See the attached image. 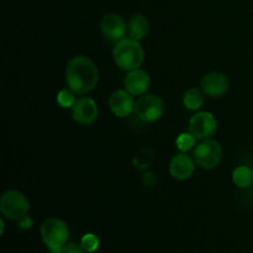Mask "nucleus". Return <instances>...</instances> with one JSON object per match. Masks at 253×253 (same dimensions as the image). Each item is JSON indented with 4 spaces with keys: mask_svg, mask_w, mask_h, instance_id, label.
Here are the masks:
<instances>
[{
    "mask_svg": "<svg viewBox=\"0 0 253 253\" xmlns=\"http://www.w3.org/2000/svg\"><path fill=\"white\" fill-rule=\"evenodd\" d=\"M99 245H100V242H99L98 236L94 234H85L81 240L82 249H83L86 253L96 251Z\"/></svg>",
    "mask_w": 253,
    "mask_h": 253,
    "instance_id": "aec40b11",
    "label": "nucleus"
},
{
    "mask_svg": "<svg viewBox=\"0 0 253 253\" xmlns=\"http://www.w3.org/2000/svg\"><path fill=\"white\" fill-rule=\"evenodd\" d=\"M193 158L195 163L203 169H212L217 167L222 160L221 145L211 138L203 140L195 147Z\"/></svg>",
    "mask_w": 253,
    "mask_h": 253,
    "instance_id": "39448f33",
    "label": "nucleus"
},
{
    "mask_svg": "<svg viewBox=\"0 0 253 253\" xmlns=\"http://www.w3.org/2000/svg\"><path fill=\"white\" fill-rule=\"evenodd\" d=\"M127 24L125 19L119 14L104 15L100 21V31L110 41H119L125 37L127 31Z\"/></svg>",
    "mask_w": 253,
    "mask_h": 253,
    "instance_id": "9d476101",
    "label": "nucleus"
},
{
    "mask_svg": "<svg viewBox=\"0 0 253 253\" xmlns=\"http://www.w3.org/2000/svg\"><path fill=\"white\" fill-rule=\"evenodd\" d=\"M72 118L77 124L90 125L98 119L99 108L95 100L89 96H81L71 108Z\"/></svg>",
    "mask_w": 253,
    "mask_h": 253,
    "instance_id": "6e6552de",
    "label": "nucleus"
},
{
    "mask_svg": "<svg viewBox=\"0 0 253 253\" xmlns=\"http://www.w3.org/2000/svg\"><path fill=\"white\" fill-rule=\"evenodd\" d=\"M0 224H1V235L2 234H4V226H5V225H4V220H0Z\"/></svg>",
    "mask_w": 253,
    "mask_h": 253,
    "instance_id": "b1692460",
    "label": "nucleus"
},
{
    "mask_svg": "<svg viewBox=\"0 0 253 253\" xmlns=\"http://www.w3.org/2000/svg\"><path fill=\"white\" fill-rule=\"evenodd\" d=\"M31 226H32V219L29 216V215H26V216H24L22 219L19 220L20 229L27 230V229H30Z\"/></svg>",
    "mask_w": 253,
    "mask_h": 253,
    "instance_id": "5701e85b",
    "label": "nucleus"
},
{
    "mask_svg": "<svg viewBox=\"0 0 253 253\" xmlns=\"http://www.w3.org/2000/svg\"><path fill=\"white\" fill-rule=\"evenodd\" d=\"M232 182L242 189L250 188L253 183V170L247 166H240L232 172Z\"/></svg>",
    "mask_w": 253,
    "mask_h": 253,
    "instance_id": "dca6fc26",
    "label": "nucleus"
},
{
    "mask_svg": "<svg viewBox=\"0 0 253 253\" xmlns=\"http://www.w3.org/2000/svg\"><path fill=\"white\" fill-rule=\"evenodd\" d=\"M195 161L190 156H188L185 152H179L175 156H173L169 162V174L174 179L187 180L193 175L195 169Z\"/></svg>",
    "mask_w": 253,
    "mask_h": 253,
    "instance_id": "ddd939ff",
    "label": "nucleus"
},
{
    "mask_svg": "<svg viewBox=\"0 0 253 253\" xmlns=\"http://www.w3.org/2000/svg\"><path fill=\"white\" fill-rule=\"evenodd\" d=\"M156 182H157V179H156V175L155 173L152 172H145L142 175V183L145 187H155Z\"/></svg>",
    "mask_w": 253,
    "mask_h": 253,
    "instance_id": "4be33fe9",
    "label": "nucleus"
},
{
    "mask_svg": "<svg viewBox=\"0 0 253 253\" xmlns=\"http://www.w3.org/2000/svg\"><path fill=\"white\" fill-rule=\"evenodd\" d=\"M200 89L205 95L219 98L225 95L230 89V81L222 72H210L202 78Z\"/></svg>",
    "mask_w": 253,
    "mask_h": 253,
    "instance_id": "1a4fd4ad",
    "label": "nucleus"
},
{
    "mask_svg": "<svg viewBox=\"0 0 253 253\" xmlns=\"http://www.w3.org/2000/svg\"><path fill=\"white\" fill-rule=\"evenodd\" d=\"M153 161V151L150 147H142L133 157V165L138 169H147Z\"/></svg>",
    "mask_w": 253,
    "mask_h": 253,
    "instance_id": "f3484780",
    "label": "nucleus"
},
{
    "mask_svg": "<svg viewBox=\"0 0 253 253\" xmlns=\"http://www.w3.org/2000/svg\"><path fill=\"white\" fill-rule=\"evenodd\" d=\"M135 103L132 94L126 89H119L111 93L109 98V108L111 113L119 118H126L135 111Z\"/></svg>",
    "mask_w": 253,
    "mask_h": 253,
    "instance_id": "9b49d317",
    "label": "nucleus"
},
{
    "mask_svg": "<svg viewBox=\"0 0 253 253\" xmlns=\"http://www.w3.org/2000/svg\"><path fill=\"white\" fill-rule=\"evenodd\" d=\"M98 82V67L89 57L76 56L69 59L66 67V83L74 94L84 95L90 93Z\"/></svg>",
    "mask_w": 253,
    "mask_h": 253,
    "instance_id": "f257e3e1",
    "label": "nucleus"
},
{
    "mask_svg": "<svg viewBox=\"0 0 253 253\" xmlns=\"http://www.w3.org/2000/svg\"><path fill=\"white\" fill-rule=\"evenodd\" d=\"M188 127L197 140H208L217 131V120L209 111H198L190 118Z\"/></svg>",
    "mask_w": 253,
    "mask_h": 253,
    "instance_id": "0eeeda50",
    "label": "nucleus"
},
{
    "mask_svg": "<svg viewBox=\"0 0 253 253\" xmlns=\"http://www.w3.org/2000/svg\"><path fill=\"white\" fill-rule=\"evenodd\" d=\"M113 58L119 68L130 72L142 66L145 51L140 41L132 37H124L116 41L113 49Z\"/></svg>",
    "mask_w": 253,
    "mask_h": 253,
    "instance_id": "f03ea898",
    "label": "nucleus"
},
{
    "mask_svg": "<svg viewBox=\"0 0 253 253\" xmlns=\"http://www.w3.org/2000/svg\"><path fill=\"white\" fill-rule=\"evenodd\" d=\"M128 35L132 39L142 40L150 31V21L147 17L142 14H135L128 21Z\"/></svg>",
    "mask_w": 253,
    "mask_h": 253,
    "instance_id": "4468645a",
    "label": "nucleus"
},
{
    "mask_svg": "<svg viewBox=\"0 0 253 253\" xmlns=\"http://www.w3.org/2000/svg\"><path fill=\"white\" fill-rule=\"evenodd\" d=\"M151 77L145 69H133L127 72L124 78V88L133 96H141L150 89Z\"/></svg>",
    "mask_w": 253,
    "mask_h": 253,
    "instance_id": "f8f14e48",
    "label": "nucleus"
},
{
    "mask_svg": "<svg viewBox=\"0 0 253 253\" xmlns=\"http://www.w3.org/2000/svg\"><path fill=\"white\" fill-rule=\"evenodd\" d=\"M30 210V202L24 193L19 190H6L0 197V211L9 220L22 219Z\"/></svg>",
    "mask_w": 253,
    "mask_h": 253,
    "instance_id": "20e7f679",
    "label": "nucleus"
},
{
    "mask_svg": "<svg viewBox=\"0 0 253 253\" xmlns=\"http://www.w3.org/2000/svg\"><path fill=\"white\" fill-rule=\"evenodd\" d=\"M56 253H86V252L82 249L81 245L66 244L61 250H59V251H57Z\"/></svg>",
    "mask_w": 253,
    "mask_h": 253,
    "instance_id": "412c9836",
    "label": "nucleus"
},
{
    "mask_svg": "<svg viewBox=\"0 0 253 253\" xmlns=\"http://www.w3.org/2000/svg\"><path fill=\"white\" fill-rule=\"evenodd\" d=\"M195 142H197V138L192 135L190 132H183L178 136L177 141H175V145H177V148L180 151V152H185L192 150L195 146Z\"/></svg>",
    "mask_w": 253,
    "mask_h": 253,
    "instance_id": "a211bd4d",
    "label": "nucleus"
},
{
    "mask_svg": "<svg viewBox=\"0 0 253 253\" xmlns=\"http://www.w3.org/2000/svg\"><path fill=\"white\" fill-rule=\"evenodd\" d=\"M205 94L202 89L190 88L188 89L183 96V105L190 111H198L203 106L205 101Z\"/></svg>",
    "mask_w": 253,
    "mask_h": 253,
    "instance_id": "2eb2a0df",
    "label": "nucleus"
},
{
    "mask_svg": "<svg viewBox=\"0 0 253 253\" xmlns=\"http://www.w3.org/2000/svg\"><path fill=\"white\" fill-rule=\"evenodd\" d=\"M135 113L140 120L153 123L162 118L165 113V103L156 94L146 93L138 96L135 103Z\"/></svg>",
    "mask_w": 253,
    "mask_h": 253,
    "instance_id": "423d86ee",
    "label": "nucleus"
},
{
    "mask_svg": "<svg viewBox=\"0 0 253 253\" xmlns=\"http://www.w3.org/2000/svg\"><path fill=\"white\" fill-rule=\"evenodd\" d=\"M76 94L71 90V89H63V90L59 91L57 94V103L59 106L64 109H71L73 106V104L76 103Z\"/></svg>",
    "mask_w": 253,
    "mask_h": 253,
    "instance_id": "6ab92c4d",
    "label": "nucleus"
},
{
    "mask_svg": "<svg viewBox=\"0 0 253 253\" xmlns=\"http://www.w3.org/2000/svg\"><path fill=\"white\" fill-rule=\"evenodd\" d=\"M40 234H41L42 241L51 253L59 251L67 244L69 237V231L66 222L57 217H51V219L43 221V224L41 225Z\"/></svg>",
    "mask_w": 253,
    "mask_h": 253,
    "instance_id": "7ed1b4c3",
    "label": "nucleus"
}]
</instances>
